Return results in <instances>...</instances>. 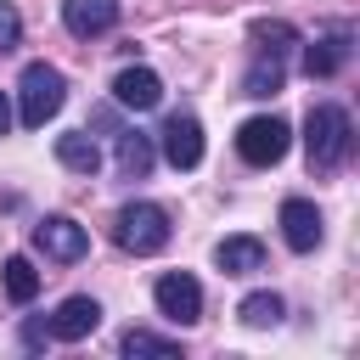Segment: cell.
Segmentation results:
<instances>
[{"instance_id": "6da1fadb", "label": "cell", "mask_w": 360, "mask_h": 360, "mask_svg": "<svg viewBox=\"0 0 360 360\" xmlns=\"http://www.w3.org/2000/svg\"><path fill=\"white\" fill-rule=\"evenodd\" d=\"M349 146H354V118H349V107L315 101L309 118H304V158H309V169H315V174L338 169V163L349 158Z\"/></svg>"}, {"instance_id": "7a4b0ae2", "label": "cell", "mask_w": 360, "mask_h": 360, "mask_svg": "<svg viewBox=\"0 0 360 360\" xmlns=\"http://www.w3.org/2000/svg\"><path fill=\"white\" fill-rule=\"evenodd\" d=\"M62 101H68V79H62V68H51V62H28L22 79H17V118H22L28 129H45V124L62 112Z\"/></svg>"}, {"instance_id": "3957f363", "label": "cell", "mask_w": 360, "mask_h": 360, "mask_svg": "<svg viewBox=\"0 0 360 360\" xmlns=\"http://www.w3.org/2000/svg\"><path fill=\"white\" fill-rule=\"evenodd\" d=\"M112 236H118L124 253L146 259V253H163L169 248L174 225H169V208H158V202H124L118 219H112Z\"/></svg>"}, {"instance_id": "277c9868", "label": "cell", "mask_w": 360, "mask_h": 360, "mask_svg": "<svg viewBox=\"0 0 360 360\" xmlns=\"http://www.w3.org/2000/svg\"><path fill=\"white\" fill-rule=\"evenodd\" d=\"M287 146H292V124H287L281 112H259V118H248V124L236 129V158H242V163H253V169L281 163V158H287Z\"/></svg>"}, {"instance_id": "5b68a950", "label": "cell", "mask_w": 360, "mask_h": 360, "mask_svg": "<svg viewBox=\"0 0 360 360\" xmlns=\"http://www.w3.org/2000/svg\"><path fill=\"white\" fill-rule=\"evenodd\" d=\"M152 304H158V315L174 321V326L202 321V287H197V276H186V270L158 276V281H152Z\"/></svg>"}, {"instance_id": "8992f818", "label": "cell", "mask_w": 360, "mask_h": 360, "mask_svg": "<svg viewBox=\"0 0 360 360\" xmlns=\"http://www.w3.org/2000/svg\"><path fill=\"white\" fill-rule=\"evenodd\" d=\"M349 56H354V22H326L304 51V73L309 79H332V73L349 68Z\"/></svg>"}, {"instance_id": "52a82bcc", "label": "cell", "mask_w": 360, "mask_h": 360, "mask_svg": "<svg viewBox=\"0 0 360 360\" xmlns=\"http://www.w3.org/2000/svg\"><path fill=\"white\" fill-rule=\"evenodd\" d=\"M34 242H39V253L56 259V264H79V259L90 253V231H84L79 219H68V214L39 219V225H34Z\"/></svg>"}, {"instance_id": "ba28073f", "label": "cell", "mask_w": 360, "mask_h": 360, "mask_svg": "<svg viewBox=\"0 0 360 360\" xmlns=\"http://www.w3.org/2000/svg\"><path fill=\"white\" fill-rule=\"evenodd\" d=\"M158 146H163V158L174 169H197L202 163V124H197V112H169L163 129H158Z\"/></svg>"}, {"instance_id": "9c48e42d", "label": "cell", "mask_w": 360, "mask_h": 360, "mask_svg": "<svg viewBox=\"0 0 360 360\" xmlns=\"http://www.w3.org/2000/svg\"><path fill=\"white\" fill-rule=\"evenodd\" d=\"M45 326H51L56 343H79V338H90V332L101 326V304H96L90 292H73V298L56 304V315H51Z\"/></svg>"}, {"instance_id": "30bf717a", "label": "cell", "mask_w": 360, "mask_h": 360, "mask_svg": "<svg viewBox=\"0 0 360 360\" xmlns=\"http://www.w3.org/2000/svg\"><path fill=\"white\" fill-rule=\"evenodd\" d=\"M163 101V79L152 73V68H124L118 79H112V107H124V112H152Z\"/></svg>"}, {"instance_id": "8fae6325", "label": "cell", "mask_w": 360, "mask_h": 360, "mask_svg": "<svg viewBox=\"0 0 360 360\" xmlns=\"http://www.w3.org/2000/svg\"><path fill=\"white\" fill-rule=\"evenodd\" d=\"M62 22L73 39H96L118 28V0H62Z\"/></svg>"}, {"instance_id": "7c38bea8", "label": "cell", "mask_w": 360, "mask_h": 360, "mask_svg": "<svg viewBox=\"0 0 360 360\" xmlns=\"http://www.w3.org/2000/svg\"><path fill=\"white\" fill-rule=\"evenodd\" d=\"M281 236H287L292 253L321 248V208H315L309 197H287V202H281Z\"/></svg>"}, {"instance_id": "4fadbf2b", "label": "cell", "mask_w": 360, "mask_h": 360, "mask_svg": "<svg viewBox=\"0 0 360 360\" xmlns=\"http://www.w3.org/2000/svg\"><path fill=\"white\" fill-rule=\"evenodd\" d=\"M214 264L225 276H253V270H264V242L259 236H225L214 248Z\"/></svg>"}, {"instance_id": "5bb4252c", "label": "cell", "mask_w": 360, "mask_h": 360, "mask_svg": "<svg viewBox=\"0 0 360 360\" xmlns=\"http://www.w3.org/2000/svg\"><path fill=\"white\" fill-rule=\"evenodd\" d=\"M56 163L73 169V174H96V169H101V146H96V135H90V129H68V135H56Z\"/></svg>"}, {"instance_id": "9a60e30c", "label": "cell", "mask_w": 360, "mask_h": 360, "mask_svg": "<svg viewBox=\"0 0 360 360\" xmlns=\"http://www.w3.org/2000/svg\"><path fill=\"white\" fill-rule=\"evenodd\" d=\"M152 163H158L152 135H141V129H118V174H124V180H146Z\"/></svg>"}, {"instance_id": "2e32d148", "label": "cell", "mask_w": 360, "mask_h": 360, "mask_svg": "<svg viewBox=\"0 0 360 360\" xmlns=\"http://www.w3.org/2000/svg\"><path fill=\"white\" fill-rule=\"evenodd\" d=\"M0 287H6L11 304H34V292H39V270H34V259H28V253H11V259L0 264Z\"/></svg>"}, {"instance_id": "e0dca14e", "label": "cell", "mask_w": 360, "mask_h": 360, "mask_svg": "<svg viewBox=\"0 0 360 360\" xmlns=\"http://www.w3.org/2000/svg\"><path fill=\"white\" fill-rule=\"evenodd\" d=\"M298 45V28L281 22V17H259L253 22V56H287Z\"/></svg>"}, {"instance_id": "ac0fdd59", "label": "cell", "mask_w": 360, "mask_h": 360, "mask_svg": "<svg viewBox=\"0 0 360 360\" xmlns=\"http://www.w3.org/2000/svg\"><path fill=\"white\" fill-rule=\"evenodd\" d=\"M281 79H287L281 56H253V62H248V73H242V96L264 101V96H276V90H281Z\"/></svg>"}, {"instance_id": "d6986e66", "label": "cell", "mask_w": 360, "mask_h": 360, "mask_svg": "<svg viewBox=\"0 0 360 360\" xmlns=\"http://www.w3.org/2000/svg\"><path fill=\"white\" fill-rule=\"evenodd\" d=\"M118 349L135 360V354H152V360H174L180 354V343L174 338H158V332H146V326H129L124 338H118Z\"/></svg>"}, {"instance_id": "ffe728a7", "label": "cell", "mask_w": 360, "mask_h": 360, "mask_svg": "<svg viewBox=\"0 0 360 360\" xmlns=\"http://www.w3.org/2000/svg\"><path fill=\"white\" fill-rule=\"evenodd\" d=\"M236 315H242V326H276V321L287 315V304H281L276 292H248V298L236 304Z\"/></svg>"}, {"instance_id": "44dd1931", "label": "cell", "mask_w": 360, "mask_h": 360, "mask_svg": "<svg viewBox=\"0 0 360 360\" xmlns=\"http://www.w3.org/2000/svg\"><path fill=\"white\" fill-rule=\"evenodd\" d=\"M17 39H22V17H17L11 0H0V51H11Z\"/></svg>"}, {"instance_id": "7402d4cb", "label": "cell", "mask_w": 360, "mask_h": 360, "mask_svg": "<svg viewBox=\"0 0 360 360\" xmlns=\"http://www.w3.org/2000/svg\"><path fill=\"white\" fill-rule=\"evenodd\" d=\"M45 338H51V326H39V321H28V326H22V343H28V349H39Z\"/></svg>"}, {"instance_id": "603a6c76", "label": "cell", "mask_w": 360, "mask_h": 360, "mask_svg": "<svg viewBox=\"0 0 360 360\" xmlns=\"http://www.w3.org/2000/svg\"><path fill=\"white\" fill-rule=\"evenodd\" d=\"M11 129V101H6V90H0V135Z\"/></svg>"}]
</instances>
